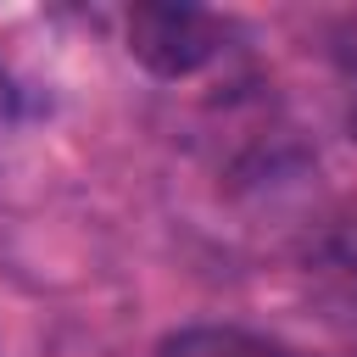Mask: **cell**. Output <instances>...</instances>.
<instances>
[{
	"label": "cell",
	"mask_w": 357,
	"mask_h": 357,
	"mask_svg": "<svg viewBox=\"0 0 357 357\" xmlns=\"http://www.w3.org/2000/svg\"><path fill=\"white\" fill-rule=\"evenodd\" d=\"M11 117V84H6V73H0V123Z\"/></svg>",
	"instance_id": "3"
},
{
	"label": "cell",
	"mask_w": 357,
	"mask_h": 357,
	"mask_svg": "<svg viewBox=\"0 0 357 357\" xmlns=\"http://www.w3.org/2000/svg\"><path fill=\"white\" fill-rule=\"evenodd\" d=\"M156 357H296V351L240 324H190V329H173L156 346Z\"/></svg>",
	"instance_id": "2"
},
{
	"label": "cell",
	"mask_w": 357,
	"mask_h": 357,
	"mask_svg": "<svg viewBox=\"0 0 357 357\" xmlns=\"http://www.w3.org/2000/svg\"><path fill=\"white\" fill-rule=\"evenodd\" d=\"M223 45L218 17L195 6H134L128 11V56L156 78H190L201 73Z\"/></svg>",
	"instance_id": "1"
}]
</instances>
